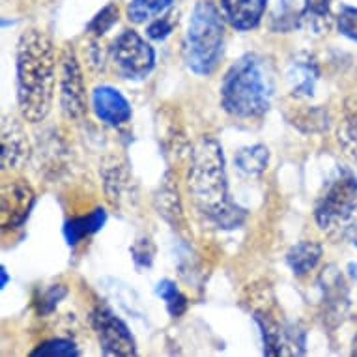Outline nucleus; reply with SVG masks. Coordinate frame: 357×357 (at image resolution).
<instances>
[{"instance_id": "obj_1", "label": "nucleus", "mask_w": 357, "mask_h": 357, "mask_svg": "<svg viewBox=\"0 0 357 357\" xmlns=\"http://www.w3.org/2000/svg\"><path fill=\"white\" fill-rule=\"evenodd\" d=\"M188 183L195 206L219 229H236L243 221V210L230 200L222 148L215 139L206 137L195 146Z\"/></svg>"}, {"instance_id": "obj_2", "label": "nucleus", "mask_w": 357, "mask_h": 357, "mask_svg": "<svg viewBox=\"0 0 357 357\" xmlns=\"http://www.w3.org/2000/svg\"><path fill=\"white\" fill-rule=\"evenodd\" d=\"M54 45L40 30H29L17 43V103L29 122L51 111L54 92Z\"/></svg>"}, {"instance_id": "obj_3", "label": "nucleus", "mask_w": 357, "mask_h": 357, "mask_svg": "<svg viewBox=\"0 0 357 357\" xmlns=\"http://www.w3.org/2000/svg\"><path fill=\"white\" fill-rule=\"evenodd\" d=\"M275 92L273 70L260 54H243L230 66L221 84V105L236 118H258L268 112Z\"/></svg>"}, {"instance_id": "obj_4", "label": "nucleus", "mask_w": 357, "mask_h": 357, "mask_svg": "<svg viewBox=\"0 0 357 357\" xmlns=\"http://www.w3.org/2000/svg\"><path fill=\"white\" fill-rule=\"evenodd\" d=\"M222 12L210 0L197 2L183 38V60L197 75H210L219 64L225 43Z\"/></svg>"}, {"instance_id": "obj_5", "label": "nucleus", "mask_w": 357, "mask_h": 357, "mask_svg": "<svg viewBox=\"0 0 357 357\" xmlns=\"http://www.w3.org/2000/svg\"><path fill=\"white\" fill-rule=\"evenodd\" d=\"M357 213V178L348 170H342L328 183L324 195L314 208L318 227L324 232L335 234L348 230L350 221Z\"/></svg>"}, {"instance_id": "obj_6", "label": "nucleus", "mask_w": 357, "mask_h": 357, "mask_svg": "<svg viewBox=\"0 0 357 357\" xmlns=\"http://www.w3.org/2000/svg\"><path fill=\"white\" fill-rule=\"evenodd\" d=\"M109 56L122 79L131 81L146 79L155 66V51L135 30H123L111 43Z\"/></svg>"}, {"instance_id": "obj_7", "label": "nucleus", "mask_w": 357, "mask_h": 357, "mask_svg": "<svg viewBox=\"0 0 357 357\" xmlns=\"http://www.w3.org/2000/svg\"><path fill=\"white\" fill-rule=\"evenodd\" d=\"M92 326L105 356L131 357L137 354L133 335L120 318L114 317L112 310L107 307H98L92 312Z\"/></svg>"}, {"instance_id": "obj_8", "label": "nucleus", "mask_w": 357, "mask_h": 357, "mask_svg": "<svg viewBox=\"0 0 357 357\" xmlns=\"http://www.w3.org/2000/svg\"><path fill=\"white\" fill-rule=\"evenodd\" d=\"M60 62V105L66 116L79 120L86 112V92L81 66L71 47L64 49Z\"/></svg>"}, {"instance_id": "obj_9", "label": "nucleus", "mask_w": 357, "mask_h": 357, "mask_svg": "<svg viewBox=\"0 0 357 357\" xmlns=\"http://www.w3.org/2000/svg\"><path fill=\"white\" fill-rule=\"evenodd\" d=\"M92 107L101 122L109 126H122L131 118V105L126 96L109 84H101L92 94Z\"/></svg>"}, {"instance_id": "obj_10", "label": "nucleus", "mask_w": 357, "mask_h": 357, "mask_svg": "<svg viewBox=\"0 0 357 357\" xmlns=\"http://www.w3.org/2000/svg\"><path fill=\"white\" fill-rule=\"evenodd\" d=\"M0 163L2 169H17L29 158V141L21 123L12 116L2 118V139H0Z\"/></svg>"}, {"instance_id": "obj_11", "label": "nucleus", "mask_w": 357, "mask_h": 357, "mask_svg": "<svg viewBox=\"0 0 357 357\" xmlns=\"http://www.w3.org/2000/svg\"><path fill=\"white\" fill-rule=\"evenodd\" d=\"M34 204V193L29 183L13 182L2 191V225L4 229H15L29 217Z\"/></svg>"}, {"instance_id": "obj_12", "label": "nucleus", "mask_w": 357, "mask_h": 357, "mask_svg": "<svg viewBox=\"0 0 357 357\" xmlns=\"http://www.w3.org/2000/svg\"><path fill=\"white\" fill-rule=\"evenodd\" d=\"M320 70H318L317 60L310 54H298L296 59L290 62L287 71V81L290 86V94L298 100H307L314 96V88H317Z\"/></svg>"}, {"instance_id": "obj_13", "label": "nucleus", "mask_w": 357, "mask_h": 357, "mask_svg": "<svg viewBox=\"0 0 357 357\" xmlns=\"http://www.w3.org/2000/svg\"><path fill=\"white\" fill-rule=\"evenodd\" d=\"M268 0H221V12L234 29L251 30L262 21Z\"/></svg>"}, {"instance_id": "obj_14", "label": "nucleus", "mask_w": 357, "mask_h": 357, "mask_svg": "<svg viewBox=\"0 0 357 357\" xmlns=\"http://www.w3.org/2000/svg\"><path fill=\"white\" fill-rule=\"evenodd\" d=\"M331 0H305L298 24L309 34L322 36L331 29Z\"/></svg>"}, {"instance_id": "obj_15", "label": "nucleus", "mask_w": 357, "mask_h": 357, "mask_svg": "<svg viewBox=\"0 0 357 357\" xmlns=\"http://www.w3.org/2000/svg\"><path fill=\"white\" fill-rule=\"evenodd\" d=\"M320 257H322V245L318 241L305 240L299 241L298 245H294L288 251L287 262L290 266V270L294 271V275L303 277L310 270H314Z\"/></svg>"}, {"instance_id": "obj_16", "label": "nucleus", "mask_w": 357, "mask_h": 357, "mask_svg": "<svg viewBox=\"0 0 357 357\" xmlns=\"http://www.w3.org/2000/svg\"><path fill=\"white\" fill-rule=\"evenodd\" d=\"M107 222V211L98 208L90 215L77 217L71 221L66 222L64 236L70 245H77L79 241H82L86 236L96 234L98 230L103 229V225Z\"/></svg>"}, {"instance_id": "obj_17", "label": "nucleus", "mask_w": 357, "mask_h": 357, "mask_svg": "<svg viewBox=\"0 0 357 357\" xmlns=\"http://www.w3.org/2000/svg\"><path fill=\"white\" fill-rule=\"evenodd\" d=\"M337 141L346 155L357 159V100L346 103L344 118L337 129Z\"/></svg>"}, {"instance_id": "obj_18", "label": "nucleus", "mask_w": 357, "mask_h": 357, "mask_svg": "<svg viewBox=\"0 0 357 357\" xmlns=\"http://www.w3.org/2000/svg\"><path fill=\"white\" fill-rule=\"evenodd\" d=\"M133 180L129 178L128 170L123 165H120L118 161L111 165V169L105 172V185L107 193H109V199L114 202V204H122V200L131 199V185H133Z\"/></svg>"}, {"instance_id": "obj_19", "label": "nucleus", "mask_w": 357, "mask_h": 357, "mask_svg": "<svg viewBox=\"0 0 357 357\" xmlns=\"http://www.w3.org/2000/svg\"><path fill=\"white\" fill-rule=\"evenodd\" d=\"M236 167L245 172L249 176H258L262 174L266 167H268V161H270V152L268 148L262 146V144H255V146L241 148L240 152L236 153Z\"/></svg>"}, {"instance_id": "obj_20", "label": "nucleus", "mask_w": 357, "mask_h": 357, "mask_svg": "<svg viewBox=\"0 0 357 357\" xmlns=\"http://www.w3.org/2000/svg\"><path fill=\"white\" fill-rule=\"evenodd\" d=\"M174 0H131L128 4V17L133 23H146L152 17L165 13Z\"/></svg>"}, {"instance_id": "obj_21", "label": "nucleus", "mask_w": 357, "mask_h": 357, "mask_svg": "<svg viewBox=\"0 0 357 357\" xmlns=\"http://www.w3.org/2000/svg\"><path fill=\"white\" fill-rule=\"evenodd\" d=\"M155 294L158 298H161L169 309L170 317H182L185 309H188V298L180 292V288L176 287V282L165 279V281H159L158 287H155Z\"/></svg>"}, {"instance_id": "obj_22", "label": "nucleus", "mask_w": 357, "mask_h": 357, "mask_svg": "<svg viewBox=\"0 0 357 357\" xmlns=\"http://www.w3.org/2000/svg\"><path fill=\"white\" fill-rule=\"evenodd\" d=\"M81 351L75 346V342L66 339H53L43 342L32 351V356H62V357H71L79 356Z\"/></svg>"}, {"instance_id": "obj_23", "label": "nucleus", "mask_w": 357, "mask_h": 357, "mask_svg": "<svg viewBox=\"0 0 357 357\" xmlns=\"http://www.w3.org/2000/svg\"><path fill=\"white\" fill-rule=\"evenodd\" d=\"M118 21V8L109 4L96 15L90 23H88V30L96 36H103L107 30L112 29V24Z\"/></svg>"}, {"instance_id": "obj_24", "label": "nucleus", "mask_w": 357, "mask_h": 357, "mask_svg": "<svg viewBox=\"0 0 357 357\" xmlns=\"http://www.w3.org/2000/svg\"><path fill=\"white\" fill-rule=\"evenodd\" d=\"M337 26L339 32L350 40L357 41V8L344 6L340 10L339 17H337Z\"/></svg>"}, {"instance_id": "obj_25", "label": "nucleus", "mask_w": 357, "mask_h": 357, "mask_svg": "<svg viewBox=\"0 0 357 357\" xmlns=\"http://www.w3.org/2000/svg\"><path fill=\"white\" fill-rule=\"evenodd\" d=\"M158 200H161V206H159V213L163 217H167L169 221H174L176 215H180V206L178 204V195H174V189L172 185H165L161 189V195L158 197Z\"/></svg>"}, {"instance_id": "obj_26", "label": "nucleus", "mask_w": 357, "mask_h": 357, "mask_svg": "<svg viewBox=\"0 0 357 357\" xmlns=\"http://www.w3.org/2000/svg\"><path fill=\"white\" fill-rule=\"evenodd\" d=\"M174 13H169V15H163V17L155 19L153 23H150V26H148V38H152V40H165L167 36L172 32V29H174Z\"/></svg>"}, {"instance_id": "obj_27", "label": "nucleus", "mask_w": 357, "mask_h": 357, "mask_svg": "<svg viewBox=\"0 0 357 357\" xmlns=\"http://www.w3.org/2000/svg\"><path fill=\"white\" fill-rule=\"evenodd\" d=\"M131 255L135 258L137 266H142V268H148L153 260V245L152 241L148 238H142V240H137L135 245L131 247Z\"/></svg>"}, {"instance_id": "obj_28", "label": "nucleus", "mask_w": 357, "mask_h": 357, "mask_svg": "<svg viewBox=\"0 0 357 357\" xmlns=\"http://www.w3.org/2000/svg\"><path fill=\"white\" fill-rule=\"evenodd\" d=\"M66 296V288L62 287H53L49 290L43 299H41V312H51L54 309V305H59V301Z\"/></svg>"}, {"instance_id": "obj_29", "label": "nucleus", "mask_w": 357, "mask_h": 357, "mask_svg": "<svg viewBox=\"0 0 357 357\" xmlns=\"http://www.w3.org/2000/svg\"><path fill=\"white\" fill-rule=\"evenodd\" d=\"M346 232H348V238H350L351 243L357 247V225H351L350 229L346 230Z\"/></svg>"}, {"instance_id": "obj_30", "label": "nucleus", "mask_w": 357, "mask_h": 357, "mask_svg": "<svg viewBox=\"0 0 357 357\" xmlns=\"http://www.w3.org/2000/svg\"><path fill=\"white\" fill-rule=\"evenodd\" d=\"M6 282H8V275H6V270H4V268H2V282H0V284H2V288L6 287Z\"/></svg>"}]
</instances>
